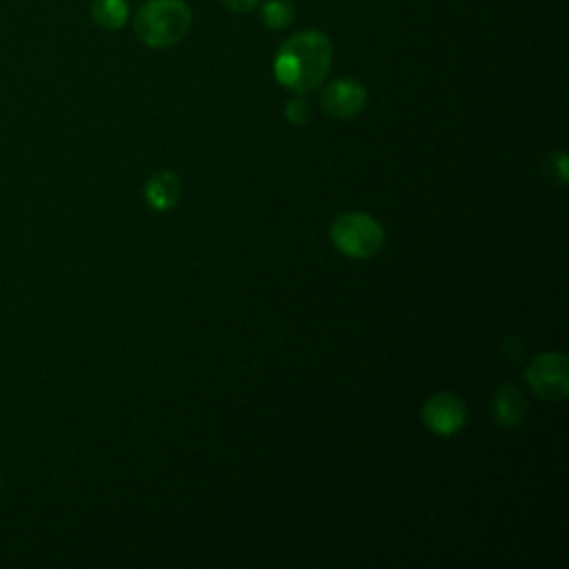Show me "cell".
<instances>
[{
	"instance_id": "obj_1",
	"label": "cell",
	"mask_w": 569,
	"mask_h": 569,
	"mask_svg": "<svg viewBox=\"0 0 569 569\" xmlns=\"http://www.w3.org/2000/svg\"><path fill=\"white\" fill-rule=\"evenodd\" d=\"M331 58V40L318 29H305L280 44L273 58V76L284 89L307 93L327 78Z\"/></svg>"
},
{
	"instance_id": "obj_2",
	"label": "cell",
	"mask_w": 569,
	"mask_h": 569,
	"mask_svg": "<svg viewBox=\"0 0 569 569\" xmlns=\"http://www.w3.org/2000/svg\"><path fill=\"white\" fill-rule=\"evenodd\" d=\"M191 27V9L182 0H147L133 16L136 36L151 49L178 44Z\"/></svg>"
},
{
	"instance_id": "obj_3",
	"label": "cell",
	"mask_w": 569,
	"mask_h": 569,
	"mask_svg": "<svg viewBox=\"0 0 569 569\" xmlns=\"http://www.w3.org/2000/svg\"><path fill=\"white\" fill-rule=\"evenodd\" d=\"M331 240L349 258H369L380 251L385 231L369 213H345L331 224Z\"/></svg>"
},
{
	"instance_id": "obj_4",
	"label": "cell",
	"mask_w": 569,
	"mask_h": 569,
	"mask_svg": "<svg viewBox=\"0 0 569 569\" xmlns=\"http://www.w3.org/2000/svg\"><path fill=\"white\" fill-rule=\"evenodd\" d=\"M527 382L545 400H562L569 389V365L562 351L540 353L527 367Z\"/></svg>"
},
{
	"instance_id": "obj_5",
	"label": "cell",
	"mask_w": 569,
	"mask_h": 569,
	"mask_svg": "<svg viewBox=\"0 0 569 569\" xmlns=\"http://www.w3.org/2000/svg\"><path fill=\"white\" fill-rule=\"evenodd\" d=\"M367 104V89L353 78H340L325 87L320 96V107L327 116L347 120L358 116Z\"/></svg>"
},
{
	"instance_id": "obj_6",
	"label": "cell",
	"mask_w": 569,
	"mask_h": 569,
	"mask_svg": "<svg viewBox=\"0 0 569 569\" xmlns=\"http://www.w3.org/2000/svg\"><path fill=\"white\" fill-rule=\"evenodd\" d=\"M422 420L433 433L449 436V433H456L465 425L467 409L458 396L436 393L422 407Z\"/></svg>"
},
{
	"instance_id": "obj_7",
	"label": "cell",
	"mask_w": 569,
	"mask_h": 569,
	"mask_svg": "<svg viewBox=\"0 0 569 569\" xmlns=\"http://www.w3.org/2000/svg\"><path fill=\"white\" fill-rule=\"evenodd\" d=\"M493 413L505 429H513L525 420L527 400L516 385H502L493 393Z\"/></svg>"
},
{
	"instance_id": "obj_8",
	"label": "cell",
	"mask_w": 569,
	"mask_h": 569,
	"mask_svg": "<svg viewBox=\"0 0 569 569\" xmlns=\"http://www.w3.org/2000/svg\"><path fill=\"white\" fill-rule=\"evenodd\" d=\"M144 198L151 209L167 211L171 209L180 198V180L173 171H158L149 178L144 187Z\"/></svg>"
},
{
	"instance_id": "obj_9",
	"label": "cell",
	"mask_w": 569,
	"mask_h": 569,
	"mask_svg": "<svg viewBox=\"0 0 569 569\" xmlns=\"http://www.w3.org/2000/svg\"><path fill=\"white\" fill-rule=\"evenodd\" d=\"M129 2L127 0H91V18L98 27L116 31L127 22Z\"/></svg>"
},
{
	"instance_id": "obj_10",
	"label": "cell",
	"mask_w": 569,
	"mask_h": 569,
	"mask_svg": "<svg viewBox=\"0 0 569 569\" xmlns=\"http://www.w3.org/2000/svg\"><path fill=\"white\" fill-rule=\"evenodd\" d=\"M260 18L269 29H284L296 18V7L291 0H267L260 7Z\"/></svg>"
},
{
	"instance_id": "obj_11",
	"label": "cell",
	"mask_w": 569,
	"mask_h": 569,
	"mask_svg": "<svg viewBox=\"0 0 569 569\" xmlns=\"http://www.w3.org/2000/svg\"><path fill=\"white\" fill-rule=\"evenodd\" d=\"M284 116H287V120H289L291 124H305V122L309 120V116H311V109H309L307 100H302V98H291V100L287 102V107H284Z\"/></svg>"
},
{
	"instance_id": "obj_12",
	"label": "cell",
	"mask_w": 569,
	"mask_h": 569,
	"mask_svg": "<svg viewBox=\"0 0 569 569\" xmlns=\"http://www.w3.org/2000/svg\"><path fill=\"white\" fill-rule=\"evenodd\" d=\"M260 0H222V4L229 9V11H236V13H247L251 9H256Z\"/></svg>"
}]
</instances>
